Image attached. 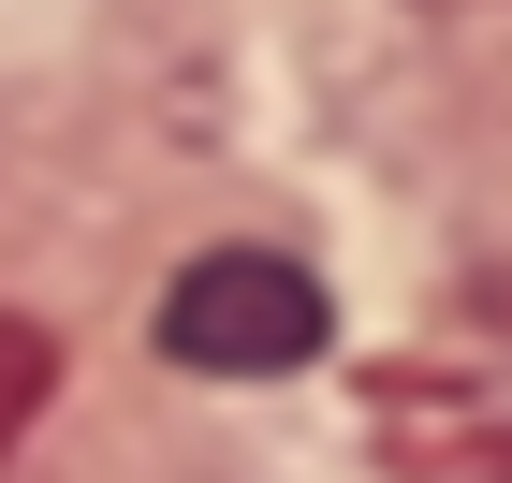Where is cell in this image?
Listing matches in <instances>:
<instances>
[{"instance_id":"obj_2","label":"cell","mask_w":512,"mask_h":483,"mask_svg":"<svg viewBox=\"0 0 512 483\" xmlns=\"http://www.w3.org/2000/svg\"><path fill=\"white\" fill-rule=\"evenodd\" d=\"M44 396H59V322H30V308H0V454L44 425Z\"/></svg>"},{"instance_id":"obj_1","label":"cell","mask_w":512,"mask_h":483,"mask_svg":"<svg viewBox=\"0 0 512 483\" xmlns=\"http://www.w3.org/2000/svg\"><path fill=\"white\" fill-rule=\"evenodd\" d=\"M161 352L191 381H293V366L337 352V293L278 249H191L161 279Z\"/></svg>"}]
</instances>
